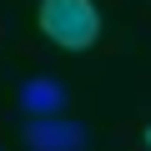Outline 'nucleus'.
<instances>
[{
  "instance_id": "7ed1b4c3",
  "label": "nucleus",
  "mask_w": 151,
  "mask_h": 151,
  "mask_svg": "<svg viewBox=\"0 0 151 151\" xmlns=\"http://www.w3.org/2000/svg\"><path fill=\"white\" fill-rule=\"evenodd\" d=\"M15 101H20L25 121H35V116H65V106H70V91L55 81V76H30V81H20Z\"/></svg>"
},
{
  "instance_id": "f03ea898",
  "label": "nucleus",
  "mask_w": 151,
  "mask_h": 151,
  "mask_svg": "<svg viewBox=\"0 0 151 151\" xmlns=\"http://www.w3.org/2000/svg\"><path fill=\"white\" fill-rule=\"evenodd\" d=\"M25 136V151H86L91 146V131L70 116H35L20 126Z\"/></svg>"
},
{
  "instance_id": "20e7f679",
  "label": "nucleus",
  "mask_w": 151,
  "mask_h": 151,
  "mask_svg": "<svg viewBox=\"0 0 151 151\" xmlns=\"http://www.w3.org/2000/svg\"><path fill=\"white\" fill-rule=\"evenodd\" d=\"M146 146H151V126H146Z\"/></svg>"
},
{
  "instance_id": "f257e3e1",
  "label": "nucleus",
  "mask_w": 151,
  "mask_h": 151,
  "mask_svg": "<svg viewBox=\"0 0 151 151\" xmlns=\"http://www.w3.org/2000/svg\"><path fill=\"white\" fill-rule=\"evenodd\" d=\"M35 20H40L45 40L60 45V50H91L101 40V10H96V0H40Z\"/></svg>"
}]
</instances>
